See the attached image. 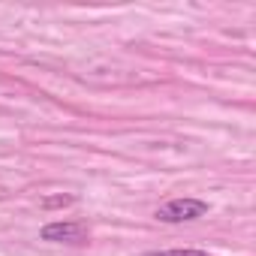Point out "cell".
Wrapping results in <instances>:
<instances>
[{"mask_svg":"<svg viewBox=\"0 0 256 256\" xmlns=\"http://www.w3.org/2000/svg\"><path fill=\"white\" fill-rule=\"evenodd\" d=\"M208 214V202L205 199H172L166 205H160L154 211V217L160 223H193V220H202Z\"/></svg>","mask_w":256,"mask_h":256,"instance_id":"obj_1","label":"cell"},{"mask_svg":"<svg viewBox=\"0 0 256 256\" xmlns=\"http://www.w3.org/2000/svg\"><path fill=\"white\" fill-rule=\"evenodd\" d=\"M88 235H90L88 223H78V220L76 223L58 220V223L42 226V232H40V238L48 241V244H82V241H88Z\"/></svg>","mask_w":256,"mask_h":256,"instance_id":"obj_2","label":"cell"},{"mask_svg":"<svg viewBox=\"0 0 256 256\" xmlns=\"http://www.w3.org/2000/svg\"><path fill=\"white\" fill-rule=\"evenodd\" d=\"M142 256H211L208 250H151Z\"/></svg>","mask_w":256,"mask_h":256,"instance_id":"obj_3","label":"cell"},{"mask_svg":"<svg viewBox=\"0 0 256 256\" xmlns=\"http://www.w3.org/2000/svg\"><path fill=\"white\" fill-rule=\"evenodd\" d=\"M76 199L72 196H48V199H42V208H64V205H72Z\"/></svg>","mask_w":256,"mask_h":256,"instance_id":"obj_4","label":"cell"}]
</instances>
